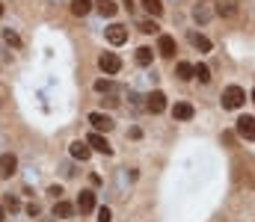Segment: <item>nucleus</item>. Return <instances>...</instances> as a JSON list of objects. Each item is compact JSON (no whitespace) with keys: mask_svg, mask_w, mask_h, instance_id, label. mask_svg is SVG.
<instances>
[{"mask_svg":"<svg viewBox=\"0 0 255 222\" xmlns=\"http://www.w3.org/2000/svg\"><path fill=\"white\" fill-rule=\"evenodd\" d=\"M235 131H238V137H244V140L255 143V116H241L238 125H235Z\"/></svg>","mask_w":255,"mask_h":222,"instance_id":"7ed1b4c3","label":"nucleus"},{"mask_svg":"<svg viewBox=\"0 0 255 222\" xmlns=\"http://www.w3.org/2000/svg\"><path fill=\"white\" fill-rule=\"evenodd\" d=\"M15 172H18V157H15V154H0V175L9 178V175H15Z\"/></svg>","mask_w":255,"mask_h":222,"instance_id":"9d476101","label":"nucleus"},{"mask_svg":"<svg viewBox=\"0 0 255 222\" xmlns=\"http://www.w3.org/2000/svg\"><path fill=\"white\" fill-rule=\"evenodd\" d=\"M68 151H71V157H74V160H89V154H92V148H89L86 140H74Z\"/></svg>","mask_w":255,"mask_h":222,"instance_id":"f8f14e48","label":"nucleus"},{"mask_svg":"<svg viewBox=\"0 0 255 222\" xmlns=\"http://www.w3.org/2000/svg\"><path fill=\"white\" fill-rule=\"evenodd\" d=\"M193 77H199V83H208L211 80V69L208 66H193Z\"/></svg>","mask_w":255,"mask_h":222,"instance_id":"412c9836","label":"nucleus"},{"mask_svg":"<svg viewBox=\"0 0 255 222\" xmlns=\"http://www.w3.org/2000/svg\"><path fill=\"white\" fill-rule=\"evenodd\" d=\"M244 101H247V92L241 86H229L223 92V107L226 110H238V107H244Z\"/></svg>","mask_w":255,"mask_h":222,"instance_id":"f257e3e1","label":"nucleus"},{"mask_svg":"<svg viewBox=\"0 0 255 222\" xmlns=\"http://www.w3.org/2000/svg\"><path fill=\"white\" fill-rule=\"evenodd\" d=\"M3 208H6V211H18V208H21V202H18L15 196H6V202H3Z\"/></svg>","mask_w":255,"mask_h":222,"instance_id":"393cba45","label":"nucleus"},{"mask_svg":"<svg viewBox=\"0 0 255 222\" xmlns=\"http://www.w3.org/2000/svg\"><path fill=\"white\" fill-rule=\"evenodd\" d=\"M217 12H220L223 18H235V15H238V3H235V0H223V3H217Z\"/></svg>","mask_w":255,"mask_h":222,"instance_id":"f3484780","label":"nucleus"},{"mask_svg":"<svg viewBox=\"0 0 255 222\" xmlns=\"http://www.w3.org/2000/svg\"><path fill=\"white\" fill-rule=\"evenodd\" d=\"M193 113H196V110H193V104H187V101H178V104L172 107V119H175V122H190Z\"/></svg>","mask_w":255,"mask_h":222,"instance_id":"6e6552de","label":"nucleus"},{"mask_svg":"<svg viewBox=\"0 0 255 222\" xmlns=\"http://www.w3.org/2000/svg\"><path fill=\"white\" fill-rule=\"evenodd\" d=\"M190 42H193V48H196L199 54H208V51H211V39L202 36V33H190Z\"/></svg>","mask_w":255,"mask_h":222,"instance_id":"dca6fc26","label":"nucleus"},{"mask_svg":"<svg viewBox=\"0 0 255 222\" xmlns=\"http://www.w3.org/2000/svg\"><path fill=\"white\" fill-rule=\"evenodd\" d=\"M98 69H101L104 74H119V69H122V60H119L116 54L104 51V54L98 57Z\"/></svg>","mask_w":255,"mask_h":222,"instance_id":"f03ea898","label":"nucleus"},{"mask_svg":"<svg viewBox=\"0 0 255 222\" xmlns=\"http://www.w3.org/2000/svg\"><path fill=\"white\" fill-rule=\"evenodd\" d=\"M0 15H3V3H0Z\"/></svg>","mask_w":255,"mask_h":222,"instance_id":"72a5a7b5","label":"nucleus"},{"mask_svg":"<svg viewBox=\"0 0 255 222\" xmlns=\"http://www.w3.org/2000/svg\"><path fill=\"white\" fill-rule=\"evenodd\" d=\"M3 42L12 45V48H21V39H18V33H12V30H3Z\"/></svg>","mask_w":255,"mask_h":222,"instance_id":"4be33fe9","label":"nucleus"},{"mask_svg":"<svg viewBox=\"0 0 255 222\" xmlns=\"http://www.w3.org/2000/svg\"><path fill=\"white\" fill-rule=\"evenodd\" d=\"M89 122H92V128H95V134H107V131H113V119L107 116V113H92L89 116Z\"/></svg>","mask_w":255,"mask_h":222,"instance_id":"0eeeda50","label":"nucleus"},{"mask_svg":"<svg viewBox=\"0 0 255 222\" xmlns=\"http://www.w3.org/2000/svg\"><path fill=\"white\" fill-rule=\"evenodd\" d=\"M3 95H6V92H3V86H0V107H3Z\"/></svg>","mask_w":255,"mask_h":222,"instance_id":"7c9ffc66","label":"nucleus"},{"mask_svg":"<svg viewBox=\"0 0 255 222\" xmlns=\"http://www.w3.org/2000/svg\"><path fill=\"white\" fill-rule=\"evenodd\" d=\"M95 9H98V12H101L104 18H113V15L119 12V6H116L113 0H98V3H95Z\"/></svg>","mask_w":255,"mask_h":222,"instance_id":"a211bd4d","label":"nucleus"},{"mask_svg":"<svg viewBox=\"0 0 255 222\" xmlns=\"http://www.w3.org/2000/svg\"><path fill=\"white\" fill-rule=\"evenodd\" d=\"M86 143H89L92 151H101L104 157H110V154H113V146L107 143V137H104V134H89V137H86Z\"/></svg>","mask_w":255,"mask_h":222,"instance_id":"20e7f679","label":"nucleus"},{"mask_svg":"<svg viewBox=\"0 0 255 222\" xmlns=\"http://www.w3.org/2000/svg\"><path fill=\"white\" fill-rule=\"evenodd\" d=\"M139 3H142V9H145L151 18H157V15L163 12V3H160V0H139Z\"/></svg>","mask_w":255,"mask_h":222,"instance_id":"aec40b11","label":"nucleus"},{"mask_svg":"<svg viewBox=\"0 0 255 222\" xmlns=\"http://www.w3.org/2000/svg\"><path fill=\"white\" fill-rule=\"evenodd\" d=\"M89 9H92V0H71V12H74L77 18L89 15Z\"/></svg>","mask_w":255,"mask_h":222,"instance_id":"6ab92c4d","label":"nucleus"},{"mask_svg":"<svg viewBox=\"0 0 255 222\" xmlns=\"http://www.w3.org/2000/svg\"><path fill=\"white\" fill-rule=\"evenodd\" d=\"M139 30H142V33H157V24H154V21H142Z\"/></svg>","mask_w":255,"mask_h":222,"instance_id":"bb28decb","label":"nucleus"},{"mask_svg":"<svg viewBox=\"0 0 255 222\" xmlns=\"http://www.w3.org/2000/svg\"><path fill=\"white\" fill-rule=\"evenodd\" d=\"M39 211H42V208H39L36 202H30V205H27V214H30V217H39Z\"/></svg>","mask_w":255,"mask_h":222,"instance_id":"cd10ccee","label":"nucleus"},{"mask_svg":"<svg viewBox=\"0 0 255 222\" xmlns=\"http://www.w3.org/2000/svg\"><path fill=\"white\" fill-rule=\"evenodd\" d=\"M211 15H214V6H211L208 0H199V3L193 6V18H196L199 24H208V21H211Z\"/></svg>","mask_w":255,"mask_h":222,"instance_id":"423d86ee","label":"nucleus"},{"mask_svg":"<svg viewBox=\"0 0 255 222\" xmlns=\"http://www.w3.org/2000/svg\"><path fill=\"white\" fill-rule=\"evenodd\" d=\"M253 104H255V89H253Z\"/></svg>","mask_w":255,"mask_h":222,"instance_id":"473e14b6","label":"nucleus"},{"mask_svg":"<svg viewBox=\"0 0 255 222\" xmlns=\"http://www.w3.org/2000/svg\"><path fill=\"white\" fill-rule=\"evenodd\" d=\"M145 107H148L151 113H163V110H166V95H163L160 89H154V92L148 95V101H145Z\"/></svg>","mask_w":255,"mask_h":222,"instance_id":"1a4fd4ad","label":"nucleus"},{"mask_svg":"<svg viewBox=\"0 0 255 222\" xmlns=\"http://www.w3.org/2000/svg\"><path fill=\"white\" fill-rule=\"evenodd\" d=\"M42 222H57V220H42Z\"/></svg>","mask_w":255,"mask_h":222,"instance_id":"2f4dec72","label":"nucleus"},{"mask_svg":"<svg viewBox=\"0 0 255 222\" xmlns=\"http://www.w3.org/2000/svg\"><path fill=\"white\" fill-rule=\"evenodd\" d=\"M95 92H113V83L110 80H95Z\"/></svg>","mask_w":255,"mask_h":222,"instance_id":"b1692460","label":"nucleus"},{"mask_svg":"<svg viewBox=\"0 0 255 222\" xmlns=\"http://www.w3.org/2000/svg\"><path fill=\"white\" fill-rule=\"evenodd\" d=\"M175 72H178L181 80H190V77H193V66H190V63H178V69H175Z\"/></svg>","mask_w":255,"mask_h":222,"instance_id":"5701e85b","label":"nucleus"},{"mask_svg":"<svg viewBox=\"0 0 255 222\" xmlns=\"http://www.w3.org/2000/svg\"><path fill=\"white\" fill-rule=\"evenodd\" d=\"M157 51H160V54H163V57H175V39H172V36H166V33H163V36H160V39H157Z\"/></svg>","mask_w":255,"mask_h":222,"instance_id":"4468645a","label":"nucleus"},{"mask_svg":"<svg viewBox=\"0 0 255 222\" xmlns=\"http://www.w3.org/2000/svg\"><path fill=\"white\" fill-rule=\"evenodd\" d=\"M107 42H110V45H125L128 42V27L110 24V27H107Z\"/></svg>","mask_w":255,"mask_h":222,"instance_id":"39448f33","label":"nucleus"},{"mask_svg":"<svg viewBox=\"0 0 255 222\" xmlns=\"http://www.w3.org/2000/svg\"><path fill=\"white\" fill-rule=\"evenodd\" d=\"M71 217H74V205H68V202L60 199L54 205V220H71Z\"/></svg>","mask_w":255,"mask_h":222,"instance_id":"2eb2a0df","label":"nucleus"},{"mask_svg":"<svg viewBox=\"0 0 255 222\" xmlns=\"http://www.w3.org/2000/svg\"><path fill=\"white\" fill-rule=\"evenodd\" d=\"M133 63H136V66H142V69H145V66H151V63H154V51H151V48H145V45H142V48H136Z\"/></svg>","mask_w":255,"mask_h":222,"instance_id":"ddd939ff","label":"nucleus"},{"mask_svg":"<svg viewBox=\"0 0 255 222\" xmlns=\"http://www.w3.org/2000/svg\"><path fill=\"white\" fill-rule=\"evenodd\" d=\"M77 208H80V214L95 211V193H92V190H80V196H77Z\"/></svg>","mask_w":255,"mask_h":222,"instance_id":"9b49d317","label":"nucleus"},{"mask_svg":"<svg viewBox=\"0 0 255 222\" xmlns=\"http://www.w3.org/2000/svg\"><path fill=\"white\" fill-rule=\"evenodd\" d=\"M48 193H51V196H54V199H60V196H63V187H57V184H54V187H51V190H48Z\"/></svg>","mask_w":255,"mask_h":222,"instance_id":"c85d7f7f","label":"nucleus"},{"mask_svg":"<svg viewBox=\"0 0 255 222\" xmlns=\"http://www.w3.org/2000/svg\"><path fill=\"white\" fill-rule=\"evenodd\" d=\"M110 220H113L110 208H98V222H110Z\"/></svg>","mask_w":255,"mask_h":222,"instance_id":"a878e982","label":"nucleus"},{"mask_svg":"<svg viewBox=\"0 0 255 222\" xmlns=\"http://www.w3.org/2000/svg\"><path fill=\"white\" fill-rule=\"evenodd\" d=\"M3 217H6V208H3V202H0V222H3Z\"/></svg>","mask_w":255,"mask_h":222,"instance_id":"c756f323","label":"nucleus"}]
</instances>
